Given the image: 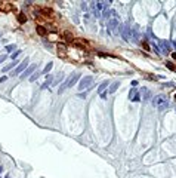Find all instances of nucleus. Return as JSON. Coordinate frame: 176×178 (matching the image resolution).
<instances>
[{"instance_id": "29", "label": "nucleus", "mask_w": 176, "mask_h": 178, "mask_svg": "<svg viewBox=\"0 0 176 178\" xmlns=\"http://www.w3.org/2000/svg\"><path fill=\"white\" fill-rule=\"evenodd\" d=\"M0 172H3V165H0Z\"/></svg>"}, {"instance_id": "21", "label": "nucleus", "mask_w": 176, "mask_h": 178, "mask_svg": "<svg viewBox=\"0 0 176 178\" xmlns=\"http://www.w3.org/2000/svg\"><path fill=\"white\" fill-rule=\"evenodd\" d=\"M18 21H19V22H25V21H27V16H25L24 13H19V15H18Z\"/></svg>"}, {"instance_id": "25", "label": "nucleus", "mask_w": 176, "mask_h": 178, "mask_svg": "<svg viewBox=\"0 0 176 178\" xmlns=\"http://www.w3.org/2000/svg\"><path fill=\"white\" fill-rule=\"evenodd\" d=\"M6 58H8V55H4V53H3V55H0V64H2Z\"/></svg>"}, {"instance_id": "14", "label": "nucleus", "mask_w": 176, "mask_h": 178, "mask_svg": "<svg viewBox=\"0 0 176 178\" xmlns=\"http://www.w3.org/2000/svg\"><path fill=\"white\" fill-rule=\"evenodd\" d=\"M4 49H6V52H15L16 51V44H6V48H4Z\"/></svg>"}, {"instance_id": "24", "label": "nucleus", "mask_w": 176, "mask_h": 178, "mask_svg": "<svg viewBox=\"0 0 176 178\" xmlns=\"http://www.w3.org/2000/svg\"><path fill=\"white\" fill-rule=\"evenodd\" d=\"M151 46H152V49H154V51H155V53H157V55H161V51H160V49H158V48H157L154 43L151 44Z\"/></svg>"}, {"instance_id": "26", "label": "nucleus", "mask_w": 176, "mask_h": 178, "mask_svg": "<svg viewBox=\"0 0 176 178\" xmlns=\"http://www.w3.org/2000/svg\"><path fill=\"white\" fill-rule=\"evenodd\" d=\"M86 95H87V92H80V93H79L80 98H86Z\"/></svg>"}, {"instance_id": "20", "label": "nucleus", "mask_w": 176, "mask_h": 178, "mask_svg": "<svg viewBox=\"0 0 176 178\" xmlns=\"http://www.w3.org/2000/svg\"><path fill=\"white\" fill-rule=\"evenodd\" d=\"M38 76H40V73H37V71H36V73H33V74L30 76V82H36V80L38 79Z\"/></svg>"}, {"instance_id": "27", "label": "nucleus", "mask_w": 176, "mask_h": 178, "mask_svg": "<svg viewBox=\"0 0 176 178\" xmlns=\"http://www.w3.org/2000/svg\"><path fill=\"white\" fill-rule=\"evenodd\" d=\"M81 9H83V10H87V3H81Z\"/></svg>"}, {"instance_id": "23", "label": "nucleus", "mask_w": 176, "mask_h": 178, "mask_svg": "<svg viewBox=\"0 0 176 178\" xmlns=\"http://www.w3.org/2000/svg\"><path fill=\"white\" fill-rule=\"evenodd\" d=\"M130 101H133V102H139V101H141V95H139V93H136V95L132 98Z\"/></svg>"}, {"instance_id": "32", "label": "nucleus", "mask_w": 176, "mask_h": 178, "mask_svg": "<svg viewBox=\"0 0 176 178\" xmlns=\"http://www.w3.org/2000/svg\"><path fill=\"white\" fill-rule=\"evenodd\" d=\"M4 178H9V177H4Z\"/></svg>"}, {"instance_id": "1", "label": "nucleus", "mask_w": 176, "mask_h": 178, "mask_svg": "<svg viewBox=\"0 0 176 178\" xmlns=\"http://www.w3.org/2000/svg\"><path fill=\"white\" fill-rule=\"evenodd\" d=\"M151 104H152L157 110H160V111H164V110L169 108V99H167L166 95H163V93L154 97V98L151 99Z\"/></svg>"}, {"instance_id": "12", "label": "nucleus", "mask_w": 176, "mask_h": 178, "mask_svg": "<svg viewBox=\"0 0 176 178\" xmlns=\"http://www.w3.org/2000/svg\"><path fill=\"white\" fill-rule=\"evenodd\" d=\"M62 80H64V74H62V73H58L56 79H53V83H52V85H55V86H56L58 83H59V82H62Z\"/></svg>"}, {"instance_id": "33", "label": "nucleus", "mask_w": 176, "mask_h": 178, "mask_svg": "<svg viewBox=\"0 0 176 178\" xmlns=\"http://www.w3.org/2000/svg\"><path fill=\"white\" fill-rule=\"evenodd\" d=\"M175 98H176V97H175Z\"/></svg>"}, {"instance_id": "30", "label": "nucleus", "mask_w": 176, "mask_h": 178, "mask_svg": "<svg viewBox=\"0 0 176 178\" xmlns=\"http://www.w3.org/2000/svg\"><path fill=\"white\" fill-rule=\"evenodd\" d=\"M173 58H175V59H176V53H173Z\"/></svg>"}, {"instance_id": "28", "label": "nucleus", "mask_w": 176, "mask_h": 178, "mask_svg": "<svg viewBox=\"0 0 176 178\" xmlns=\"http://www.w3.org/2000/svg\"><path fill=\"white\" fill-rule=\"evenodd\" d=\"M8 80V76H3V77H0V83H3V82H6Z\"/></svg>"}, {"instance_id": "5", "label": "nucleus", "mask_w": 176, "mask_h": 178, "mask_svg": "<svg viewBox=\"0 0 176 178\" xmlns=\"http://www.w3.org/2000/svg\"><path fill=\"white\" fill-rule=\"evenodd\" d=\"M36 68H37V65H36V64H33V65H28V67H27V70L24 71V73H21V74H19V76H21L19 79H22V80H24L25 77H30V76L33 74V71H34Z\"/></svg>"}, {"instance_id": "19", "label": "nucleus", "mask_w": 176, "mask_h": 178, "mask_svg": "<svg viewBox=\"0 0 176 178\" xmlns=\"http://www.w3.org/2000/svg\"><path fill=\"white\" fill-rule=\"evenodd\" d=\"M37 33H38L40 36H45V34H47V31L45 30V27H40V25L37 27Z\"/></svg>"}, {"instance_id": "2", "label": "nucleus", "mask_w": 176, "mask_h": 178, "mask_svg": "<svg viewBox=\"0 0 176 178\" xmlns=\"http://www.w3.org/2000/svg\"><path fill=\"white\" fill-rule=\"evenodd\" d=\"M30 65V58H24L22 61H21V62L18 64V67H16V68L13 70V73L12 74H21V73H24V71L27 70V67Z\"/></svg>"}, {"instance_id": "7", "label": "nucleus", "mask_w": 176, "mask_h": 178, "mask_svg": "<svg viewBox=\"0 0 176 178\" xmlns=\"http://www.w3.org/2000/svg\"><path fill=\"white\" fill-rule=\"evenodd\" d=\"M52 83H53V76H52V74H46V82L42 85L40 89H46L49 85H52Z\"/></svg>"}, {"instance_id": "18", "label": "nucleus", "mask_w": 176, "mask_h": 178, "mask_svg": "<svg viewBox=\"0 0 176 178\" xmlns=\"http://www.w3.org/2000/svg\"><path fill=\"white\" fill-rule=\"evenodd\" d=\"M136 93H138V89H136V88H132L130 91H129V99H132V98L136 95Z\"/></svg>"}, {"instance_id": "4", "label": "nucleus", "mask_w": 176, "mask_h": 178, "mask_svg": "<svg viewBox=\"0 0 176 178\" xmlns=\"http://www.w3.org/2000/svg\"><path fill=\"white\" fill-rule=\"evenodd\" d=\"M120 34H122V37L124 39V40H130V39H132L130 25H129V24H124V25L120 27Z\"/></svg>"}, {"instance_id": "17", "label": "nucleus", "mask_w": 176, "mask_h": 178, "mask_svg": "<svg viewBox=\"0 0 176 178\" xmlns=\"http://www.w3.org/2000/svg\"><path fill=\"white\" fill-rule=\"evenodd\" d=\"M58 52H61L62 57H65V46L62 43H58Z\"/></svg>"}, {"instance_id": "10", "label": "nucleus", "mask_w": 176, "mask_h": 178, "mask_svg": "<svg viewBox=\"0 0 176 178\" xmlns=\"http://www.w3.org/2000/svg\"><path fill=\"white\" fill-rule=\"evenodd\" d=\"M141 93H142V99H145V101H148V99H150V97H151V92L148 91L147 88H142Z\"/></svg>"}, {"instance_id": "6", "label": "nucleus", "mask_w": 176, "mask_h": 178, "mask_svg": "<svg viewBox=\"0 0 176 178\" xmlns=\"http://www.w3.org/2000/svg\"><path fill=\"white\" fill-rule=\"evenodd\" d=\"M115 27H118V19H117V18H111V19L107 22V28H108V30H114Z\"/></svg>"}, {"instance_id": "31", "label": "nucleus", "mask_w": 176, "mask_h": 178, "mask_svg": "<svg viewBox=\"0 0 176 178\" xmlns=\"http://www.w3.org/2000/svg\"><path fill=\"white\" fill-rule=\"evenodd\" d=\"M0 37H2V31H0Z\"/></svg>"}, {"instance_id": "22", "label": "nucleus", "mask_w": 176, "mask_h": 178, "mask_svg": "<svg viewBox=\"0 0 176 178\" xmlns=\"http://www.w3.org/2000/svg\"><path fill=\"white\" fill-rule=\"evenodd\" d=\"M166 65H167V68H169V70H172V71H176V67L173 65V62H169V61H167V62H166Z\"/></svg>"}, {"instance_id": "13", "label": "nucleus", "mask_w": 176, "mask_h": 178, "mask_svg": "<svg viewBox=\"0 0 176 178\" xmlns=\"http://www.w3.org/2000/svg\"><path fill=\"white\" fill-rule=\"evenodd\" d=\"M111 13H113V10H109V9H105L102 12V18H105V19H111L109 16H111Z\"/></svg>"}, {"instance_id": "15", "label": "nucleus", "mask_w": 176, "mask_h": 178, "mask_svg": "<svg viewBox=\"0 0 176 178\" xmlns=\"http://www.w3.org/2000/svg\"><path fill=\"white\" fill-rule=\"evenodd\" d=\"M19 53H22V52H21L19 49H16V51H15V52H12V55H10V59H12V61H15L16 58L19 57Z\"/></svg>"}, {"instance_id": "8", "label": "nucleus", "mask_w": 176, "mask_h": 178, "mask_svg": "<svg viewBox=\"0 0 176 178\" xmlns=\"http://www.w3.org/2000/svg\"><path fill=\"white\" fill-rule=\"evenodd\" d=\"M108 85H109V82H108V80L102 82L101 85H99V88H98V93H99V95H101V93H104V92H105V89L108 88Z\"/></svg>"}, {"instance_id": "16", "label": "nucleus", "mask_w": 176, "mask_h": 178, "mask_svg": "<svg viewBox=\"0 0 176 178\" xmlns=\"http://www.w3.org/2000/svg\"><path fill=\"white\" fill-rule=\"evenodd\" d=\"M52 67H53V62H47V65L45 67V70H43V74H47L49 71L52 70Z\"/></svg>"}, {"instance_id": "11", "label": "nucleus", "mask_w": 176, "mask_h": 178, "mask_svg": "<svg viewBox=\"0 0 176 178\" xmlns=\"http://www.w3.org/2000/svg\"><path fill=\"white\" fill-rule=\"evenodd\" d=\"M118 86H120V82H118V80H117V82H113V85L109 86V89H108V93H114V92L118 89Z\"/></svg>"}, {"instance_id": "3", "label": "nucleus", "mask_w": 176, "mask_h": 178, "mask_svg": "<svg viewBox=\"0 0 176 178\" xmlns=\"http://www.w3.org/2000/svg\"><path fill=\"white\" fill-rule=\"evenodd\" d=\"M93 82V77L92 76H86V77H81L80 82H79V89L80 91H83V89H87Z\"/></svg>"}, {"instance_id": "9", "label": "nucleus", "mask_w": 176, "mask_h": 178, "mask_svg": "<svg viewBox=\"0 0 176 178\" xmlns=\"http://www.w3.org/2000/svg\"><path fill=\"white\" fill-rule=\"evenodd\" d=\"M160 46H161L164 53H169L170 49H172V48H170V43H167V42H160Z\"/></svg>"}]
</instances>
